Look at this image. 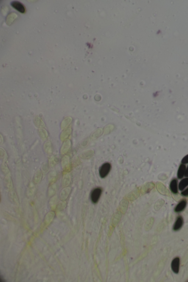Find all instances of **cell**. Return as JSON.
I'll return each mask as SVG.
<instances>
[{
	"label": "cell",
	"instance_id": "3",
	"mask_svg": "<svg viewBox=\"0 0 188 282\" xmlns=\"http://www.w3.org/2000/svg\"><path fill=\"white\" fill-rule=\"evenodd\" d=\"M11 5L15 10L22 13H24L26 12V8L23 4L21 2L18 1H13L11 2Z\"/></svg>",
	"mask_w": 188,
	"mask_h": 282
},
{
	"label": "cell",
	"instance_id": "10",
	"mask_svg": "<svg viewBox=\"0 0 188 282\" xmlns=\"http://www.w3.org/2000/svg\"><path fill=\"white\" fill-rule=\"evenodd\" d=\"M186 167V165L181 163L180 165L177 173V177L178 179H181L184 177Z\"/></svg>",
	"mask_w": 188,
	"mask_h": 282
},
{
	"label": "cell",
	"instance_id": "12",
	"mask_svg": "<svg viewBox=\"0 0 188 282\" xmlns=\"http://www.w3.org/2000/svg\"><path fill=\"white\" fill-rule=\"evenodd\" d=\"M42 179V173L39 169L37 170L34 174L33 181L34 183L36 184L38 183Z\"/></svg>",
	"mask_w": 188,
	"mask_h": 282
},
{
	"label": "cell",
	"instance_id": "18",
	"mask_svg": "<svg viewBox=\"0 0 188 282\" xmlns=\"http://www.w3.org/2000/svg\"><path fill=\"white\" fill-rule=\"evenodd\" d=\"M48 171H49V167H48V164L47 163H45L42 166V172L43 174H47Z\"/></svg>",
	"mask_w": 188,
	"mask_h": 282
},
{
	"label": "cell",
	"instance_id": "16",
	"mask_svg": "<svg viewBox=\"0 0 188 282\" xmlns=\"http://www.w3.org/2000/svg\"><path fill=\"white\" fill-rule=\"evenodd\" d=\"M59 161V158L57 157L54 156L51 158L50 164L51 166H53L56 165Z\"/></svg>",
	"mask_w": 188,
	"mask_h": 282
},
{
	"label": "cell",
	"instance_id": "6",
	"mask_svg": "<svg viewBox=\"0 0 188 282\" xmlns=\"http://www.w3.org/2000/svg\"><path fill=\"white\" fill-rule=\"evenodd\" d=\"M180 266V259L176 257L174 259L171 263L172 270L175 274H178L179 272Z\"/></svg>",
	"mask_w": 188,
	"mask_h": 282
},
{
	"label": "cell",
	"instance_id": "7",
	"mask_svg": "<svg viewBox=\"0 0 188 282\" xmlns=\"http://www.w3.org/2000/svg\"><path fill=\"white\" fill-rule=\"evenodd\" d=\"M61 166L64 171L65 172H69V157L68 156H64L61 159Z\"/></svg>",
	"mask_w": 188,
	"mask_h": 282
},
{
	"label": "cell",
	"instance_id": "1",
	"mask_svg": "<svg viewBox=\"0 0 188 282\" xmlns=\"http://www.w3.org/2000/svg\"><path fill=\"white\" fill-rule=\"evenodd\" d=\"M111 169V165L108 163H105L102 165L99 169V174L101 178L106 177L109 173Z\"/></svg>",
	"mask_w": 188,
	"mask_h": 282
},
{
	"label": "cell",
	"instance_id": "19",
	"mask_svg": "<svg viewBox=\"0 0 188 282\" xmlns=\"http://www.w3.org/2000/svg\"><path fill=\"white\" fill-rule=\"evenodd\" d=\"M56 174L53 172H51V173L50 174L49 179L51 183L53 184V182H54L56 180Z\"/></svg>",
	"mask_w": 188,
	"mask_h": 282
},
{
	"label": "cell",
	"instance_id": "15",
	"mask_svg": "<svg viewBox=\"0 0 188 282\" xmlns=\"http://www.w3.org/2000/svg\"><path fill=\"white\" fill-rule=\"evenodd\" d=\"M1 170L3 174L6 176L10 175V171L8 168L7 165L3 163L1 166Z\"/></svg>",
	"mask_w": 188,
	"mask_h": 282
},
{
	"label": "cell",
	"instance_id": "8",
	"mask_svg": "<svg viewBox=\"0 0 188 282\" xmlns=\"http://www.w3.org/2000/svg\"><path fill=\"white\" fill-rule=\"evenodd\" d=\"M187 205V202L186 199H183L176 206L174 209L175 212L179 213L184 211Z\"/></svg>",
	"mask_w": 188,
	"mask_h": 282
},
{
	"label": "cell",
	"instance_id": "14",
	"mask_svg": "<svg viewBox=\"0 0 188 282\" xmlns=\"http://www.w3.org/2000/svg\"><path fill=\"white\" fill-rule=\"evenodd\" d=\"M70 188L69 187H66L61 190L60 193L61 197L63 198V197L66 198L68 197L69 195L70 192Z\"/></svg>",
	"mask_w": 188,
	"mask_h": 282
},
{
	"label": "cell",
	"instance_id": "2",
	"mask_svg": "<svg viewBox=\"0 0 188 282\" xmlns=\"http://www.w3.org/2000/svg\"><path fill=\"white\" fill-rule=\"evenodd\" d=\"M102 190L99 188H96L91 191V201L93 203H97L102 194Z\"/></svg>",
	"mask_w": 188,
	"mask_h": 282
},
{
	"label": "cell",
	"instance_id": "11",
	"mask_svg": "<svg viewBox=\"0 0 188 282\" xmlns=\"http://www.w3.org/2000/svg\"><path fill=\"white\" fill-rule=\"evenodd\" d=\"M188 186V177L182 179L178 185V189L180 191H183Z\"/></svg>",
	"mask_w": 188,
	"mask_h": 282
},
{
	"label": "cell",
	"instance_id": "4",
	"mask_svg": "<svg viewBox=\"0 0 188 282\" xmlns=\"http://www.w3.org/2000/svg\"><path fill=\"white\" fill-rule=\"evenodd\" d=\"M4 188L7 190L10 191L13 189V182L10 175L6 176L4 180Z\"/></svg>",
	"mask_w": 188,
	"mask_h": 282
},
{
	"label": "cell",
	"instance_id": "17",
	"mask_svg": "<svg viewBox=\"0 0 188 282\" xmlns=\"http://www.w3.org/2000/svg\"><path fill=\"white\" fill-rule=\"evenodd\" d=\"M1 160H2L3 161V163H5L6 161H7V153L6 152H4V151H3V152L1 150Z\"/></svg>",
	"mask_w": 188,
	"mask_h": 282
},
{
	"label": "cell",
	"instance_id": "22",
	"mask_svg": "<svg viewBox=\"0 0 188 282\" xmlns=\"http://www.w3.org/2000/svg\"><path fill=\"white\" fill-rule=\"evenodd\" d=\"M181 195L182 196H184V197H187L188 196V188L184 190L181 193Z\"/></svg>",
	"mask_w": 188,
	"mask_h": 282
},
{
	"label": "cell",
	"instance_id": "20",
	"mask_svg": "<svg viewBox=\"0 0 188 282\" xmlns=\"http://www.w3.org/2000/svg\"><path fill=\"white\" fill-rule=\"evenodd\" d=\"M56 190V188L55 185L53 184L50 187L48 191L49 192V194H50V193H52V194L53 193V194L55 192Z\"/></svg>",
	"mask_w": 188,
	"mask_h": 282
},
{
	"label": "cell",
	"instance_id": "21",
	"mask_svg": "<svg viewBox=\"0 0 188 282\" xmlns=\"http://www.w3.org/2000/svg\"><path fill=\"white\" fill-rule=\"evenodd\" d=\"M181 163L184 164L188 163V154L183 157L182 160H181Z\"/></svg>",
	"mask_w": 188,
	"mask_h": 282
},
{
	"label": "cell",
	"instance_id": "13",
	"mask_svg": "<svg viewBox=\"0 0 188 282\" xmlns=\"http://www.w3.org/2000/svg\"><path fill=\"white\" fill-rule=\"evenodd\" d=\"M70 181V178L69 174H64L62 180V186L65 188L68 186L69 184Z\"/></svg>",
	"mask_w": 188,
	"mask_h": 282
},
{
	"label": "cell",
	"instance_id": "23",
	"mask_svg": "<svg viewBox=\"0 0 188 282\" xmlns=\"http://www.w3.org/2000/svg\"><path fill=\"white\" fill-rule=\"evenodd\" d=\"M184 177H188V165L187 167V168H186L185 173L184 174Z\"/></svg>",
	"mask_w": 188,
	"mask_h": 282
},
{
	"label": "cell",
	"instance_id": "5",
	"mask_svg": "<svg viewBox=\"0 0 188 282\" xmlns=\"http://www.w3.org/2000/svg\"><path fill=\"white\" fill-rule=\"evenodd\" d=\"M178 181L176 178H174L171 180L169 185L170 190L173 194H178Z\"/></svg>",
	"mask_w": 188,
	"mask_h": 282
},
{
	"label": "cell",
	"instance_id": "9",
	"mask_svg": "<svg viewBox=\"0 0 188 282\" xmlns=\"http://www.w3.org/2000/svg\"><path fill=\"white\" fill-rule=\"evenodd\" d=\"M183 219L181 216H178L173 226V230L177 231L181 229L183 225Z\"/></svg>",
	"mask_w": 188,
	"mask_h": 282
}]
</instances>
